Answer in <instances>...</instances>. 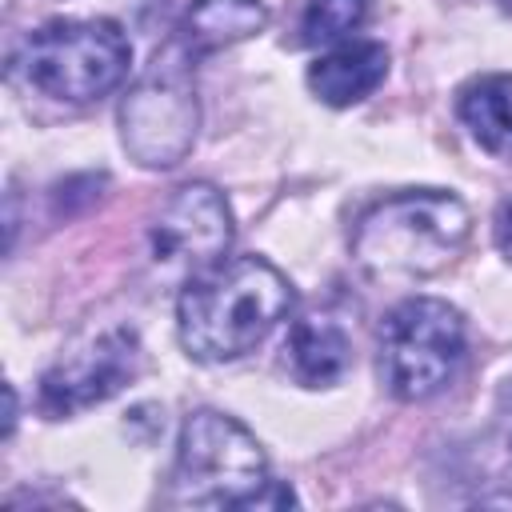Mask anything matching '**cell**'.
I'll list each match as a JSON object with an SVG mask.
<instances>
[{"label":"cell","instance_id":"obj_1","mask_svg":"<svg viewBox=\"0 0 512 512\" xmlns=\"http://www.w3.org/2000/svg\"><path fill=\"white\" fill-rule=\"evenodd\" d=\"M292 308V284L260 256L196 276L176 300V336L192 360L224 364L252 352Z\"/></svg>","mask_w":512,"mask_h":512},{"label":"cell","instance_id":"obj_2","mask_svg":"<svg viewBox=\"0 0 512 512\" xmlns=\"http://www.w3.org/2000/svg\"><path fill=\"white\" fill-rule=\"evenodd\" d=\"M296 496L276 488L260 440L232 416L200 408L180 424L172 504L184 508H280Z\"/></svg>","mask_w":512,"mask_h":512},{"label":"cell","instance_id":"obj_3","mask_svg":"<svg viewBox=\"0 0 512 512\" xmlns=\"http://www.w3.org/2000/svg\"><path fill=\"white\" fill-rule=\"evenodd\" d=\"M468 228L452 192H396L360 216L352 256L376 276H436L460 256Z\"/></svg>","mask_w":512,"mask_h":512},{"label":"cell","instance_id":"obj_4","mask_svg":"<svg viewBox=\"0 0 512 512\" xmlns=\"http://www.w3.org/2000/svg\"><path fill=\"white\" fill-rule=\"evenodd\" d=\"M132 60V44L112 20H52L36 28L16 56L28 88L64 100L92 104L108 96Z\"/></svg>","mask_w":512,"mask_h":512},{"label":"cell","instance_id":"obj_5","mask_svg":"<svg viewBox=\"0 0 512 512\" xmlns=\"http://www.w3.org/2000/svg\"><path fill=\"white\" fill-rule=\"evenodd\" d=\"M464 360V316L436 296L396 304L380 324V380L396 400L436 396Z\"/></svg>","mask_w":512,"mask_h":512},{"label":"cell","instance_id":"obj_6","mask_svg":"<svg viewBox=\"0 0 512 512\" xmlns=\"http://www.w3.org/2000/svg\"><path fill=\"white\" fill-rule=\"evenodd\" d=\"M200 104L188 72V48L168 44L120 100V140L140 168H172L188 156Z\"/></svg>","mask_w":512,"mask_h":512},{"label":"cell","instance_id":"obj_7","mask_svg":"<svg viewBox=\"0 0 512 512\" xmlns=\"http://www.w3.org/2000/svg\"><path fill=\"white\" fill-rule=\"evenodd\" d=\"M136 368H140V340L128 324L88 332L68 352H60L56 364L40 376L36 404L52 420L76 416V412L116 396L136 376Z\"/></svg>","mask_w":512,"mask_h":512},{"label":"cell","instance_id":"obj_8","mask_svg":"<svg viewBox=\"0 0 512 512\" xmlns=\"http://www.w3.org/2000/svg\"><path fill=\"white\" fill-rule=\"evenodd\" d=\"M232 244V208L212 184H184L152 224V256L168 272L216 264Z\"/></svg>","mask_w":512,"mask_h":512},{"label":"cell","instance_id":"obj_9","mask_svg":"<svg viewBox=\"0 0 512 512\" xmlns=\"http://www.w3.org/2000/svg\"><path fill=\"white\" fill-rule=\"evenodd\" d=\"M284 364L296 384L304 388H332L348 364H352V344L348 332L332 316H300L284 340Z\"/></svg>","mask_w":512,"mask_h":512},{"label":"cell","instance_id":"obj_10","mask_svg":"<svg viewBox=\"0 0 512 512\" xmlns=\"http://www.w3.org/2000/svg\"><path fill=\"white\" fill-rule=\"evenodd\" d=\"M388 76V52L376 40H352L332 48L328 56H320L308 68V88L332 104V108H348L356 100H364L368 92L380 88V80Z\"/></svg>","mask_w":512,"mask_h":512},{"label":"cell","instance_id":"obj_11","mask_svg":"<svg viewBox=\"0 0 512 512\" xmlns=\"http://www.w3.org/2000/svg\"><path fill=\"white\" fill-rule=\"evenodd\" d=\"M456 112L484 152L512 156V72H496L464 84Z\"/></svg>","mask_w":512,"mask_h":512},{"label":"cell","instance_id":"obj_12","mask_svg":"<svg viewBox=\"0 0 512 512\" xmlns=\"http://www.w3.org/2000/svg\"><path fill=\"white\" fill-rule=\"evenodd\" d=\"M264 24L268 12L260 0H192L180 24V44L188 52H216L224 44L256 36Z\"/></svg>","mask_w":512,"mask_h":512},{"label":"cell","instance_id":"obj_13","mask_svg":"<svg viewBox=\"0 0 512 512\" xmlns=\"http://www.w3.org/2000/svg\"><path fill=\"white\" fill-rule=\"evenodd\" d=\"M368 4L372 0H308L304 20H300V40L304 44H332V40L348 36L368 16Z\"/></svg>","mask_w":512,"mask_h":512},{"label":"cell","instance_id":"obj_14","mask_svg":"<svg viewBox=\"0 0 512 512\" xmlns=\"http://www.w3.org/2000/svg\"><path fill=\"white\" fill-rule=\"evenodd\" d=\"M492 236H496V248L504 252V260L512 264V196H504L496 204V216H492Z\"/></svg>","mask_w":512,"mask_h":512},{"label":"cell","instance_id":"obj_15","mask_svg":"<svg viewBox=\"0 0 512 512\" xmlns=\"http://www.w3.org/2000/svg\"><path fill=\"white\" fill-rule=\"evenodd\" d=\"M496 4H500V8H504V12L512 16V0H496Z\"/></svg>","mask_w":512,"mask_h":512}]
</instances>
